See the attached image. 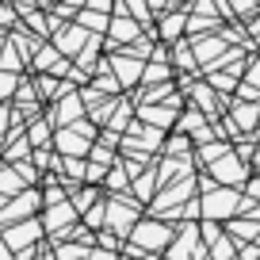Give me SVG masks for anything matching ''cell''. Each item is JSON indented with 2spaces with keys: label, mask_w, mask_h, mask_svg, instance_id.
Instances as JSON below:
<instances>
[{
  "label": "cell",
  "mask_w": 260,
  "mask_h": 260,
  "mask_svg": "<svg viewBox=\"0 0 260 260\" xmlns=\"http://www.w3.org/2000/svg\"><path fill=\"white\" fill-rule=\"evenodd\" d=\"M180 130H184V134H195V138H207V126H203V119H199L195 111L180 119Z\"/></svg>",
  "instance_id": "8fae6325"
},
{
  "label": "cell",
  "mask_w": 260,
  "mask_h": 260,
  "mask_svg": "<svg viewBox=\"0 0 260 260\" xmlns=\"http://www.w3.org/2000/svg\"><path fill=\"white\" fill-rule=\"evenodd\" d=\"M88 8H92V12H104V16H107V12H111V0H88Z\"/></svg>",
  "instance_id": "ffe728a7"
},
{
  "label": "cell",
  "mask_w": 260,
  "mask_h": 260,
  "mask_svg": "<svg viewBox=\"0 0 260 260\" xmlns=\"http://www.w3.org/2000/svg\"><path fill=\"white\" fill-rule=\"evenodd\" d=\"M234 211H237V191H230V187H211V191H203V207H199V214H203L207 222H214L218 214L230 218Z\"/></svg>",
  "instance_id": "6da1fadb"
},
{
  "label": "cell",
  "mask_w": 260,
  "mask_h": 260,
  "mask_svg": "<svg viewBox=\"0 0 260 260\" xmlns=\"http://www.w3.org/2000/svg\"><path fill=\"white\" fill-rule=\"evenodd\" d=\"M107 27H111V39H115V42H134V39H138V23H134V19L115 16Z\"/></svg>",
  "instance_id": "ba28073f"
},
{
  "label": "cell",
  "mask_w": 260,
  "mask_h": 260,
  "mask_svg": "<svg viewBox=\"0 0 260 260\" xmlns=\"http://www.w3.org/2000/svg\"><path fill=\"white\" fill-rule=\"evenodd\" d=\"M0 260H16V256H12V249H8V241H4V237H0Z\"/></svg>",
  "instance_id": "7402d4cb"
},
{
  "label": "cell",
  "mask_w": 260,
  "mask_h": 260,
  "mask_svg": "<svg viewBox=\"0 0 260 260\" xmlns=\"http://www.w3.org/2000/svg\"><path fill=\"white\" fill-rule=\"evenodd\" d=\"M234 119L241 122V130H252L256 119H260V111H256V104H241V107H234Z\"/></svg>",
  "instance_id": "30bf717a"
},
{
  "label": "cell",
  "mask_w": 260,
  "mask_h": 260,
  "mask_svg": "<svg viewBox=\"0 0 260 260\" xmlns=\"http://www.w3.org/2000/svg\"><path fill=\"white\" fill-rule=\"evenodd\" d=\"M73 207H77V214H81V211H92V207H96V187H81V195L73 199Z\"/></svg>",
  "instance_id": "5bb4252c"
},
{
  "label": "cell",
  "mask_w": 260,
  "mask_h": 260,
  "mask_svg": "<svg viewBox=\"0 0 260 260\" xmlns=\"http://www.w3.org/2000/svg\"><path fill=\"white\" fill-rule=\"evenodd\" d=\"M65 218L77 222V207H73V203H54V211L46 214L42 230H50V234H61V230H65Z\"/></svg>",
  "instance_id": "8992f818"
},
{
  "label": "cell",
  "mask_w": 260,
  "mask_h": 260,
  "mask_svg": "<svg viewBox=\"0 0 260 260\" xmlns=\"http://www.w3.org/2000/svg\"><path fill=\"white\" fill-rule=\"evenodd\" d=\"M12 19H16V12H12V8H8V12L0 8V27H4V23H12Z\"/></svg>",
  "instance_id": "603a6c76"
},
{
  "label": "cell",
  "mask_w": 260,
  "mask_h": 260,
  "mask_svg": "<svg viewBox=\"0 0 260 260\" xmlns=\"http://www.w3.org/2000/svg\"><path fill=\"white\" fill-rule=\"evenodd\" d=\"M230 230H234L237 237H260V222H249V218H237Z\"/></svg>",
  "instance_id": "4fadbf2b"
},
{
  "label": "cell",
  "mask_w": 260,
  "mask_h": 260,
  "mask_svg": "<svg viewBox=\"0 0 260 260\" xmlns=\"http://www.w3.org/2000/svg\"><path fill=\"white\" fill-rule=\"evenodd\" d=\"M107 23H111V19H107L104 12H81V27H92V31H107Z\"/></svg>",
  "instance_id": "7c38bea8"
},
{
  "label": "cell",
  "mask_w": 260,
  "mask_h": 260,
  "mask_svg": "<svg viewBox=\"0 0 260 260\" xmlns=\"http://www.w3.org/2000/svg\"><path fill=\"white\" fill-rule=\"evenodd\" d=\"M245 191H249V199H260V180H249V184H245Z\"/></svg>",
  "instance_id": "44dd1931"
},
{
  "label": "cell",
  "mask_w": 260,
  "mask_h": 260,
  "mask_svg": "<svg viewBox=\"0 0 260 260\" xmlns=\"http://www.w3.org/2000/svg\"><path fill=\"white\" fill-rule=\"evenodd\" d=\"M84 39H88L84 27H61V31L54 35V46H57V54H81V42Z\"/></svg>",
  "instance_id": "5b68a950"
},
{
  "label": "cell",
  "mask_w": 260,
  "mask_h": 260,
  "mask_svg": "<svg viewBox=\"0 0 260 260\" xmlns=\"http://www.w3.org/2000/svg\"><path fill=\"white\" fill-rule=\"evenodd\" d=\"M184 31V16H169L165 19V35H180Z\"/></svg>",
  "instance_id": "e0dca14e"
},
{
  "label": "cell",
  "mask_w": 260,
  "mask_h": 260,
  "mask_svg": "<svg viewBox=\"0 0 260 260\" xmlns=\"http://www.w3.org/2000/svg\"><path fill=\"white\" fill-rule=\"evenodd\" d=\"M61 169H65V176H84V165L77 161V157H73V161H65Z\"/></svg>",
  "instance_id": "ac0fdd59"
},
{
  "label": "cell",
  "mask_w": 260,
  "mask_h": 260,
  "mask_svg": "<svg viewBox=\"0 0 260 260\" xmlns=\"http://www.w3.org/2000/svg\"><path fill=\"white\" fill-rule=\"evenodd\" d=\"M249 81H256V88H260V61H256V65L249 69Z\"/></svg>",
  "instance_id": "cb8c5ba5"
},
{
  "label": "cell",
  "mask_w": 260,
  "mask_h": 260,
  "mask_svg": "<svg viewBox=\"0 0 260 260\" xmlns=\"http://www.w3.org/2000/svg\"><path fill=\"white\" fill-rule=\"evenodd\" d=\"M81 115V104H77V96L69 88H65V96H61V119H77Z\"/></svg>",
  "instance_id": "9a60e30c"
},
{
  "label": "cell",
  "mask_w": 260,
  "mask_h": 260,
  "mask_svg": "<svg viewBox=\"0 0 260 260\" xmlns=\"http://www.w3.org/2000/svg\"><path fill=\"white\" fill-rule=\"evenodd\" d=\"M4 122H8V111H4V107H0V126H4Z\"/></svg>",
  "instance_id": "d4e9b609"
},
{
  "label": "cell",
  "mask_w": 260,
  "mask_h": 260,
  "mask_svg": "<svg viewBox=\"0 0 260 260\" xmlns=\"http://www.w3.org/2000/svg\"><path fill=\"white\" fill-rule=\"evenodd\" d=\"M241 260H260V245H241Z\"/></svg>",
  "instance_id": "d6986e66"
},
{
  "label": "cell",
  "mask_w": 260,
  "mask_h": 260,
  "mask_svg": "<svg viewBox=\"0 0 260 260\" xmlns=\"http://www.w3.org/2000/svg\"><path fill=\"white\" fill-rule=\"evenodd\" d=\"M104 226H111L115 234H130V230L138 226V222H134V211H126V195H115L111 203H107V222Z\"/></svg>",
  "instance_id": "7a4b0ae2"
},
{
  "label": "cell",
  "mask_w": 260,
  "mask_h": 260,
  "mask_svg": "<svg viewBox=\"0 0 260 260\" xmlns=\"http://www.w3.org/2000/svg\"><path fill=\"white\" fill-rule=\"evenodd\" d=\"M42 4H50V0H42Z\"/></svg>",
  "instance_id": "484cf974"
},
{
  "label": "cell",
  "mask_w": 260,
  "mask_h": 260,
  "mask_svg": "<svg viewBox=\"0 0 260 260\" xmlns=\"http://www.w3.org/2000/svg\"><path fill=\"white\" fill-rule=\"evenodd\" d=\"M115 69H119V81H122V84H138V81H142V61L115 57Z\"/></svg>",
  "instance_id": "9c48e42d"
},
{
  "label": "cell",
  "mask_w": 260,
  "mask_h": 260,
  "mask_svg": "<svg viewBox=\"0 0 260 260\" xmlns=\"http://www.w3.org/2000/svg\"><path fill=\"white\" fill-rule=\"evenodd\" d=\"M88 134H92V130L84 126V122H81V126H61V130H57V138H54V146L61 149V153H84V149H88Z\"/></svg>",
  "instance_id": "3957f363"
},
{
  "label": "cell",
  "mask_w": 260,
  "mask_h": 260,
  "mask_svg": "<svg viewBox=\"0 0 260 260\" xmlns=\"http://www.w3.org/2000/svg\"><path fill=\"white\" fill-rule=\"evenodd\" d=\"M214 169V176L222 180V184H237V180L245 176V165L237 161V157H230V153H222V161H207Z\"/></svg>",
  "instance_id": "277c9868"
},
{
  "label": "cell",
  "mask_w": 260,
  "mask_h": 260,
  "mask_svg": "<svg viewBox=\"0 0 260 260\" xmlns=\"http://www.w3.org/2000/svg\"><path fill=\"white\" fill-rule=\"evenodd\" d=\"M12 88H16V73L0 69V96H12Z\"/></svg>",
  "instance_id": "2e32d148"
},
{
  "label": "cell",
  "mask_w": 260,
  "mask_h": 260,
  "mask_svg": "<svg viewBox=\"0 0 260 260\" xmlns=\"http://www.w3.org/2000/svg\"><path fill=\"white\" fill-rule=\"evenodd\" d=\"M134 237H138V241H146V245H153V249L169 245V230L157 226V222H138V226H134Z\"/></svg>",
  "instance_id": "52a82bcc"
}]
</instances>
